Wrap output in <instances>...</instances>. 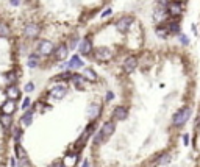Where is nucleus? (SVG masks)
<instances>
[{"instance_id":"b1692460","label":"nucleus","mask_w":200,"mask_h":167,"mask_svg":"<svg viewBox=\"0 0 200 167\" xmlns=\"http://www.w3.org/2000/svg\"><path fill=\"white\" fill-rule=\"evenodd\" d=\"M22 122L25 124V125H31V122H33V113L30 111V113H25V116L22 117Z\"/></svg>"},{"instance_id":"2eb2a0df","label":"nucleus","mask_w":200,"mask_h":167,"mask_svg":"<svg viewBox=\"0 0 200 167\" xmlns=\"http://www.w3.org/2000/svg\"><path fill=\"white\" fill-rule=\"evenodd\" d=\"M88 114H89V117H91V119H95V117L100 114V106H99V105H95V103H92V105L88 108Z\"/></svg>"},{"instance_id":"dca6fc26","label":"nucleus","mask_w":200,"mask_h":167,"mask_svg":"<svg viewBox=\"0 0 200 167\" xmlns=\"http://www.w3.org/2000/svg\"><path fill=\"white\" fill-rule=\"evenodd\" d=\"M80 50H81V53H83V55H88V53L92 50V42H91L89 39H85V41L81 42V47H80Z\"/></svg>"},{"instance_id":"39448f33","label":"nucleus","mask_w":200,"mask_h":167,"mask_svg":"<svg viewBox=\"0 0 200 167\" xmlns=\"http://www.w3.org/2000/svg\"><path fill=\"white\" fill-rule=\"evenodd\" d=\"M133 23V17H130V16H127V17H122L117 23H116V27H117V30L119 31H125V30H128L130 28V25Z\"/></svg>"},{"instance_id":"7ed1b4c3","label":"nucleus","mask_w":200,"mask_h":167,"mask_svg":"<svg viewBox=\"0 0 200 167\" xmlns=\"http://www.w3.org/2000/svg\"><path fill=\"white\" fill-rule=\"evenodd\" d=\"M114 124L113 122H106L103 127H102V130H100V133H99V136H100V141H105V139H108L113 133H114Z\"/></svg>"},{"instance_id":"aec40b11","label":"nucleus","mask_w":200,"mask_h":167,"mask_svg":"<svg viewBox=\"0 0 200 167\" xmlns=\"http://www.w3.org/2000/svg\"><path fill=\"white\" fill-rule=\"evenodd\" d=\"M72 81L78 89H83V77L81 75H72Z\"/></svg>"},{"instance_id":"c756f323","label":"nucleus","mask_w":200,"mask_h":167,"mask_svg":"<svg viewBox=\"0 0 200 167\" xmlns=\"http://www.w3.org/2000/svg\"><path fill=\"white\" fill-rule=\"evenodd\" d=\"M28 106H30V99H25V100H23V103H22V108H23V109H27Z\"/></svg>"},{"instance_id":"423d86ee","label":"nucleus","mask_w":200,"mask_h":167,"mask_svg":"<svg viewBox=\"0 0 200 167\" xmlns=\"http://www.w3.org/2000/svg\"><path fill=\"white\" fill-rule=\"evenodd\" d=\"M39 34V27L36 23H27L25 25V36L27 38H36Z\"/></svg>"},{"instance_id":"4be33fe9","label":"nucleus","mask_w":200,"mask_h":167,"mask_svg":"<svg viewBox=\"0 0 200 167\" xmlns=\"http://www.w3.org/2000/svg\"><path fill=\"white\" fill-rule=\"evenodd\" d=\"M17 159H19V167H31V163H30V159H28L27 155L25 156H20Z\"/></svg>"},{"instance_id":"f8f14e48","label":"nucleus","mask_w":200,"mask_h":167,"mask_svg":"<svg viewBox=\"0 0 200 167\" xmlns=\"http://www.w3.org/2000/svg\"><path fill=\"white\" fill-rule=\"evenodd\" d=\"M113 116H114L116 120H124V119L127 117V109H125L124 106H117V108L114 109Z\"/></svg>"},{"instance_id":"0eeeda50","label":"nucleus","mask_w":200,"mask_h":167,"mask_svg":"<svg viewBox=\"0 0 200 167\" xmlns=\"http://www.w3.org/2000/svg\"><path fill=\"white\" fill-rule=\"evenodd\" d=\"M38 50H39L41 55H50V53L53 52V44H52L50 41H42V42L39 44Z\"/></svg>"},{"instance_id":"c85d7f7f","label":"nucleus","mask_w":200,"mask_h":167,"mask_svg":"<svg viewBox=\"0 0 200 167\" xmlns=\"http://www.w3.org/2000/svg\"><path fill=\"white\" fill-rule=\"evenodd\" d=\"M33 89H34V84L33 83H27L25 84V92H31Z\"/></svg>"},{"instance_id":"e433bc0d","label":"nucleus","mask_w":200,"mask_h":167,"mask_svg":"<svg viewBox=\"0 0 200 167\" xmlns=\"http://www.w3.org/2000/svg\"><path fill=\"white\" fill-rule=\"evenodd\" d=\"M83 167H89V163H88V161H85V163H83Z\"/></svg>"},{"instance_id":"f257e3e1","label":"nucleus","mask_w":200,"mask_h":167,"mask_svg":"<svg viewBox=\"0 0 200 167\" xmlns=\"http://www.w3.org/2000/svg\"><path fill=\"white\" fill-rule=\"evenodd\" d=\"M189 114H191L189 108H182L180 111H177V114L174 116V125H183L189 119Z\"/></svg>"},{"instance_id":"5701e85b","label":"nucleus","mask_w":200,"mask_h":167,"mask_svg":"<svg viewBox=\"0 0 200 167\" xmlns=\"http://www.w3.org/2000/svg\"><path fill=\"white\" fill-rule=\"evenodd\" d=\"M0 124L6 128V127H9L11 125V116H8V114H3V116H0Z\"/></svg>"},{"instance_id":"a211bd4d","label":"nucleus","mask_w":200,"mask_h":167,"mask_svg":"<svg viewBox=\"0 0 200 167\" xmlns=\"http://www.w3.org/2000/svg\"><path fill=\"white\" fill-rule=\"evenodd\" d=\"M83 77H86L89 81H95V80H97V73H95L92 69H85V72H83Z\"/></svg>"},{"instance_id":"ddd939ff","label":"nucleus","mask_w":200,"mask_h":167,"mask_svg":"<svg viewBox=\"0 0 200 167\" xmlns=\"http://www.w3.org/2000/svg\"><path fill=\"white\" fill-rule=\"evenodd\" d=\"M6 95H8V99L16 100V99H19V97H20V91H19L16 86H9V88L6 89Z\"/></svg>"},{"instance_id":"20e7f679","label":"nucleus","mask_w":200,"mask_h":167,"mask_svg":"<svg viewBox=\"0 0 200 167\" xmlns=\"http://www.w3.org/2000/svg\"><path fill=\"white\" fill-rule=\"evenodd\" d=\"M166 5H167V13L171 16H180L183 11V6L178 2H167Z\"/></svg>"},{"instance_id":"2f4dec72","label":"nucleus","mask_w":200,"mask_h":167,"mask_svg":"<svg viewBox=\"0 0 200 167\" xmlns=\"http://www.w3.org/2000/svg\"><path fill=\"white\" fill-rule=\"evenodd\" d=\"M110 14H111V9H106V11H105V13L102 14V17H108Z\"/></svg>"},{"instance_id":"72a5a7b5","label":"nucleus","mask_w":200,"mask_h":167,"mask_svg":"<svg viewBox=\"0 0 200 167\" xmlns=\"http://www.w3.org/2000/svg\"><path fill=\"white\" fill-rule=\"evenodd\" d=\"M9 2H11V5H13V6H17V5L20 3V0H9Z\"/></svg>"},{"instance_id":"6e6552de","label":"nucleus","mask_w":200,"mask_h":167,"mask_svg":"<svg viewBox=\"0 0 200 167\" xmlns=\"http://www.w3.org/2000/svg\"><path fill=\"white\" fill-rule=\"evenodd\" d=\"M77 161H78V156L75 153H69L63 158V167H75Z\"/></svg>"},{"instance_id":"cd10ccee","label":"nucleus","mask_w":200,"mask_h":167,"mask_svg":"<svg viewBox=\"0 0 200 167\" xmlns=\"http://www.w3.org/2000/svg\"><path fill=\"white\" fill-rule=\"evenodd\" d=\"M14 77H16V75H14V72H9V73L6 75V81H8V83H13V81L16 80Z\"/></svg>"},{"instance_id":"c9c22d12","label":"nucleus","mask_w":200,"mask_h":167,"mask_svg":"<svg viewBox=\"0 0 200 167\" xmlns=\"http://www.w3.org/2000/svg\"><path fill=\"white\" fill-rule=\"evenodd\" d=\"M158 2H160V3H161V5H166V3H167V2H169V0H158Z\"/></svg>"},{"instance_id":"473e14b6","label":"nucleus","mask_w":200,"mask_h":167,"mask_svg":"<svg viewBox=\"0 0 200 167\" xmlns=\"http://www.w3.org/2000/svg\"><path fill=\"white\" fill-rule=\"evenodd\" d=\"M183 141H185V145H188V144H189V138H188V134H185V136H183Z\"/></svg>"},{"instance_id":"1a4fd4ad","label":"nucleus","mask_w":200,"mask_h":167,"mask_svg":"<svg viewBox=\"0 0 200 167\" xmlns=\"http://www.w3.org/2000/svg\"><path fill=\"white\" fill-rule=\"evenodd\" d=\"M136 66H138L136 58L130 56V58H127V59H125V63H124V70H125L127 73H131V72L136 69Z\"/></svg>"},{"instance_id":"6ab92c4d","label":"nucleus","mask_w":200,"mask_h":167,"mask_svg":"<svg viewBox=\"0 0 200 167\" xmlns=\"http://www.w3.org/2000/svg\"><path fill=\"white\" fill-rule=\"evenodd\" d=\"M164 28H166L167 33H180V25L178 23H174V22L172 23H167Z\"/></svg>"},{"instance_id":"9d476101","label":"nucleus","mask_w":200,"mask_h":167,"mask_svg":"<svg viewBox=\"0 0 200 167\" xmlns=\"http://www.w3.org/2000/svg\"><path fill=\"white\" fill-rule=\"evenodd\" d=\"M66 92H67V89H66V86H63V84H58V86H55L53 89H52V97L53 99H63L64 95H66Z\"/></svg>"},{"instance_id":"bb28decb","label":"nucleus","mask_w":200,"mask_h":167,"mask_svg":"<svg viewBox=\"0 0 200 167\" xmlns=\"http://www.w3.org/2000/svg\"><path fill=\"white\" fill-rule=\"evenodd\" d=\"M69 77H72L70 72H64V73H61V75H58V77H55V78H56V80H64V78H69Z\"/></svg>"},{"instance_id":"f704fd0d","label":"nucleus","mask_w":200,"mask_h":167,"mask_svg":"<svg viewBox=\"0 0 200 167\" xmlns=\"http://www.w3.org/2000/svg\"><path fill=\"white\" fill-rule=\"evenodd\" d=\"M77 45V39H72V42H70V48H74Z\"/></svg>"},{"instance_id":"393cba45","label":"nucleus","mask_w":200,"mask_h":167,"mask_svg":"<svg viewBox=\"0 0 200 167\" xmlns=\"http://www.w3.org/2000/svg\"><path fill=\"white\" fill-rule=\"evenodd\" d=\"M28 66H30V67H36V66H38V56H36V55H31V56L28 58Z\"/></svg>"},{"instance_id":"a878e982","label":"nucleus","mask_w":200,"mask_h":167,"mask_svg":"<svg viewBox=\"0 0 200 167\" xmlns=\"http://www.w3.org/2000/svg\"><path fill=\"white\" fill-rule=\"evenodd\" d=\"M155 19H156V20H163V19H164V11L158 9V11L155 13Z\"/></svg>"},{"instance_id":"412c9836","label":"nucleus","mask_w":200,"mask_h":167,"mask_svg":"<svg viewBox=\"0 0 200 167\" xmlns=\"http://www.w3.org/2000/svg\"><path fill=\"white\" fill-rule=\"evenodd\" d=\"M8 34H9V28H8V25H6L5 22L0 20V38H6Z\"/></svg>"},{"instance_id":"f03ea898","label":"nucleus","mask_w":200,"mask_h":167,"mask_svg":"<svg viewBox=\"0 0 200 167\" xmlns=\"http://www.w3.org/2000/svg\"><path fill=\"white\" fill-rule=\"evenodd\" d=\"M95 58H97L99 61H102V63H108V61L113 58V52H111L108 47H100V48H97V52H95Z\"/></svg>"},{"instance_id":"9b49d317","label":"nucleus","mask_w":200,"mask_h":167,"mask_svg":"<svg viewBox=\"0 0 200 167\" xmlns=\"http://www.w3.org/2000/svg\"><path fill=\"white\" fill-rule=\"evenodd\" d=\"M16 111V103H14V100H8V102H5L3 105H2V113L3 114H8V116H11L13 113Z\"/></svg>"},{"instance_id":"7c9ffc66","label":"nucleus","mask_w":200,"mask_h":167,"mask_svg":"<svg viewBox=\"0 0 200 167\" xmlns=\"http://www.w3.org/2000/svg\"><path fill=\"white\" fill-rule=\"evenodd\" d=\"M180 41H182V44H185V45L189 42V41H188V38H186V36H183V34L180 36Z\"/></svg>"},{"instance_id":"f3484780","label":"nucleus","mask_w":200,"mask_h":167,"mask_svg":"<svg viewBox=\"0 0 200 167\" xmlns=\"http://www.w3.org/2000/svg\"><path fill=\"white\" fill-rule=\"evenodd\" d=\"M70 69H80L81 66H83V61L80 59V56H72V59L69 61V64H67Z\"/></svg>"},{"instance_id":"4c0bfd02","label":"nucleus","mask_w":200,"mask_h":167,"mask_svg":"<svg viewBox=\"0 0 200 167\" xmlns=\"http://www.w3.org/2000/svg\"><path fill=\"white\" fill-rule=\"evenodd\" d=\"M178 2H183V0H178Z\"/></svg>"},{"instance_id":"4468645a","label":"nucleus","mask_w":200,"mask_h":167,"mask_svg":"<svg viewBox=\"0 0 200 167\" xmlns=\"http://www.w3.org/2000/svg\"><path fill=\"white\" fill-rule=\"evenodd\" d=\"M55 56H56V59H64L66 56H67V47L66 45H59L58 48H56V52H55Z\"/></svg>"}]
</instances>
